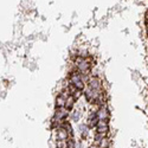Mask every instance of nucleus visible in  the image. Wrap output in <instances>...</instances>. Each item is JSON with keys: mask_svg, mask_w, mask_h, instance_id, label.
Masks as SVG:
<instances>
[{"mask_svg": "<svg viewBox=\"0 0 148 148\" xmlns=\"http://www.w3.org/2000/svg\"><path fill=\"white\" fill-rule=\"evenodd\" d=\"M96 133H108L109 132V123L107 121H97L95 126Z\"/></svg>", "mask_w": 148, "mask_h": 148, "instance_id": "423d86ee", "label": "nucleus"}, {"mask_svg": "<svg viewBox=\"0 0 148 148\" xmlns=\"http://www.w3.org/2000/svg\"><path fill=\"white\" fill-rule=\"evenodd\" d=\"M75 102H76V100H75V97H73L72 95H70L68 98H66V101H65V106H64V108L68 110V112H70V110H72V108H73V106H75Z\"/></svg>", "mask_w": 148, "mask_h": 148, "instance_id": "1a4fd4ad", "label": "nucleus"}, {"mask_svg": "<svg viewBox=\"0 0 148 148\" xmlns=\"http://www.w3.org/2000/svg\"><path fill=\"white\" fill-rule=\"evenodd\" d=\"M89 130H90L89 126H88V125H85V123H83V125L79 126V133H81V138H82V140H85V139H87L88 134H89Z\"/></svg>", "mask_w": 148, "mask_h": 148, "instance_id": "6e6552de", "label": "nucleus"}, {"mask_svg": "<svg viewBox=\"0 0 148 148\" xmlns=\"http://www.w3.org/2000/svg\"><path fill=\"white\" fill-rule=\"evenodd\" d=\"M96 114V117L98 121H109V116H110V113H109V109L107 107V104L102 106V107H98V109L95 112Z\"/></svg>", "mask_w": 148, "mask_h": 148, "instance_id": "20e7f679", "label": "nucleus"}, {"mask_svg": "<svg viewBox=\"0 0 148 148\" xmlns=\"http://www.w3.org/2000/svg\"><path fill=\"white\" fill-rule=\"evenodd\" d=\"M147 34H148V26H147Z\"/></svg>", "mask_w": 148, "mask_h": 148, "instance_id": "f3484780", "label": "nucleus"}, {"mask_svg": "<svg viewBox=\"0 0 148 148\" xmlns=\"http://www.w3.org/2000/svg\"><path fill=\"white\" fill-rule=\"evenodd\" d=\"M56 148H66V140H57Z\"/></svg>", "mask_w": 148, "mask_h": 148, "instance_id": "2eb2a0df", "label": "nucleus"}, {"mask_svg": "<svg viewBox=\"0 0 148 148\" xmlns=\"http://www.w3.org/2000/svg\"><path fill=\"white\" fill-rule=\"evenodd\" d=\"M88 87L92 90L103 92V87H102V82L98 77H90L88 81Z\"/></svg>", "mask_w": 148, "mask_h": 148, "instance_id": "39448f33", "label": "nucleus"}, {"mask_svg": "<svg viewBox=\"0 0 148 148\" xmlns=\"http://www.w3.org/2000/svg\"><path fill=\"white\" fill-rule=\"evenodd\" d=\"M69 84H71L72 87H75L77 90H84V82L82 79V76L78 71H71L69 76Z\"/></svg>", "mask_w": 148, "mask_h": 148, "instance_id": "f03ea898", "label": "nucleus"}, {"mask_svg": "<svg viewBox=\"0 0 148 148\" xmlns=\"http://www.w3.org/2000/svg\"><path fill=\"white\" fill-rule=\"evenodd\" d=\"M73 64H75L77 71L79 73H82V75H88V73L90 72V68H91L90 66V62L87 58L84 59V58L77 57L75 60H73Z\"/></svg>", "mask_w": 148, "mask_h": 148, "instance_id": "f257e3e1", "label": "nucleus"}, {"mask_svg": "<svg viewBox=\"0 0 148 148\" xmlns=\"http://www.w3.org/2000/svg\"><path fill=\"white\" fill-rule=\"evenodd\" d=\"M110 146H112V140H110V138H108V136L102 139L100 142L97 143L98 148H110Z\"/></svg>", "mask_w": 148, "mask_h": 148, "instance_id": "9d476101", "label": "nucleus"}, {"mask_svg": "<svg viewBox=\"0 0 148 148\" xmlns=\"http://www.w3.org/2000/svg\"><path fill=\"white\" fill-rule=\"evenodd\" d=\"M89 148H98V147H97V145H91Z\"/></svg>", "mask_w": 148, "mask_h": 148, "instance_id": "dca6fc26", "label": "nucleus"}, {"mask_svg": "<svg viewBox=\"0 0 148 148\" xmlns=\"http://www.w3.org/2000/svg\"><path fill=\"white\" fill-rule=\"evenodd\" d=\"M68 116H69V112L65 108H56L55 115L51 121H55L57 123H63L64 121H66Z\"/></svg>", "mask_w": 148, "mask_h": 148, "instance_id": "7ed1b4c3", "label": "nucleus"}, {"mask_svg": "<svg viewBox=\"0 0 148 148\" xmlns=\"http://www.w3.org/2000/svg\"><path fill=\"white\" fill-rule=\"evenodd\" d=\"M107 136H108V133H95V135H94V142H95V145H97L102 139H104Z\"/></svg>", "mask_w": 148, "mask_h": 148, "instance_id": "f8f14e48", "label": "nucleus"}, {"mask_svg": "<svg viewBox=\"0 0 148 148\" xmlns=\"http://www.w3.org/2000/svg\"><path fill=\"white\" fill-rule=\"evenodd\" d=\"M60 127L63 128V129H65V132L69 134V138H72L73 130H72V127H71V125H70V122H69V121H64V122L60 125Z\"/></svg>", "mask_w": 148, "mask_h": 148, "instance_id": "9b49d317", "label": "nucleus"}, {"mask_svg": "<svg viewBox=\"0 0 148 148\" xmlns=\"http://www.w3.org/2000/svg\"><path fill=\"white\" fill-rule=\"evenodd\" d=\"M76 140L73 138H69L66 140V148H76Z\"/></svg>", "mask_w": 148, "mask_h": 148, "instance_id": "ddd939ff", "label": "nucleus"}, {"mask_svg": "<svg viewBox=\"0 0 148 148\" xmlns=\"http://www.w3.org/2000/svg\"><path fill=\"white\" fill-rule=\"evenodd\" d=\"M56 138H57V140H68L69 134L65 132V129L59 127V128L56 129Z\"/></svg>", "mask_w": 148, "mask_h": 148, "instance_id": "0eeeda50", "label": "nucleus"}, {"mask_svg": "<svg viewBox=\"0 0 148 148\" xmlns=\"http://www.w3.org/2000/svg\"><path fill=\"white\" fill-rule=\"evenodd\" d=\"M81 116H82V113L79 112V110H75L73 114H72V120L75 121V122H78L79 119H81Z\"/></svg>", "mask_w": 148, "mask_h": 148, "instance_id": "4468645a", "label": "nucleus"}]
</instances>
